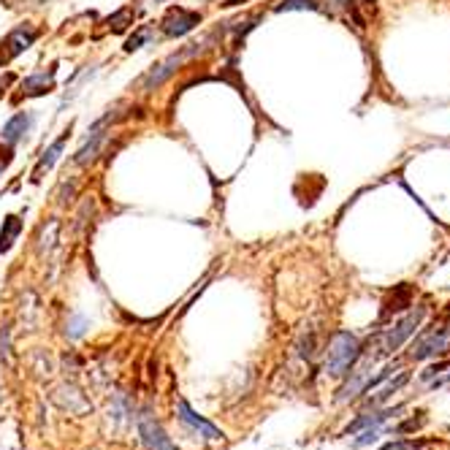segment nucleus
I'll list each match as a JSON object with an SVG mask.
<instances>
[{"instance_id": "obj_1", "label": "nucleus", "mask_w": 450, "mask_h": 450, "mask_svg": "<svg viewBox=\"0 0 450 450\" xmlns=\"http://www.w3.org/2000/svg\"><path fill=\"white\" fill-rule=\"evenodd\" d=\"M212 33L209 36H203L201 41H193V44H187V47H182L179 52H174V54H169L160 65H155L152 71H147V74L141 76V82H139V90L141 93H150V90H157L169 76H174L176 71H179V65L182 63H187L190 57H196V54H201V52L209 49V44H212Z\"/></svg>"}, {"instance_id": "obj_2", "label": "nucleus", "mask_w": 450, "mask_h": 450, "mask_svg": "<svg viewBox=\"0 0 450 450\" xmlns=\"http://www.w3.org/2000/svg\"><path fill=\"white\" fill-rule=\"evenodd\" d=\"M361 358V342L350 331H336L328 342L325 352V372L331 377H345Z\"/></svg>"}, {"instance_id": "obj_3", "label": "nucleus", "mask_w": 450, "mask_h": 450, "mask_svg": "<svg viewBox=\"0 0 450 450\" xmlns=\"http://www.w3.org/2000/svg\"><path fill=\"white\" fill-rule=\"evenodd\" d=\"M36 38H38V27L36 25H27L25 22V25L14 27V30L0 41V65L17 60L22 52H27L33 44H36Z\"/></svg>"}, {"instance_id": "obj_4", "label": "nucleus", "mask_w": 450, "mask_h": 450, "mask_svg": "<svg viewBox=\"0 0 450 450\" xmlns=\"http://www.w3.org/2000/svg\"><path fill=\"white\" fill-rule=\"evenodd\" d=\"M424 318H426V307H418V309L407 312L399 323H394V328H391V331L385 334V339H382V352L399 350L401 345L418 331V325L424 323Z\"/></svg>"}, {"instance_id": "obj_5", "label": "nucleus", "mask_w": 450, "mask_h": 450, "mask_svg": "<svg viewBox=\"0 0 450 450\" xmlns=\"http://www.w3.org/2000/svg\"><path fill=\"white\" fill-rule=\"evenodd\" d=\"M199 25H201L199 11H190V8H182V6L169 8V14L160 20V30L169 38H182V36H187L190 30H196Z\"/></svg>"}, {"instance_id": "obj_6", "label": "nucleus", "mask_w": 450, "mask_h": 450, "mask_svg": "<svg viewBox=\"0 0 450 450\" xmlns=\"http://www.w3.org/2000/svg\"><path fill=\"white\" fill-rule=\"evenodd\" d=\"M448 336L450 331L448 328H437V331H426L421 334L415 342H412V358L415 361H424V358H431V355H437V352H445L448 348Z\"/></svg>"}, {"instance_id": "obj_7", "label": "nucleus", "mask_w": 450, "mask_h": 450, "mask_svg": "<svg viewBox=\"0 0 450 450\" xmlns=\"http://www.w3.org/2000/svg\"><path fill=\"white\" fill-rule=\"evenodd\" d=\"M176 412H179V421H182L185 426H190L193 431H199L201 437H206V440H223V431H220V428H215L209 421H203L201 415H196V412H193V407H190L185 399L176 401Z\"/></svg>"}, {"instance_id": "obj_8", "label": "nucleus", "mask_w": 450, "mask_h": 450, "mask_svg": "<svg viewBox=\"0 0 450 450\" xmlns=\"http://www.w3.org/2000/svg\"><path fill=\"white\" fill-rule=\"evenodd\" d=\"M139 431H141V437H144V442H147V448L150 450H176L174 445H171V440L166 437V431L160 428V424L152 418L150 412L141 415Z\"/></svg>"}, {"instance_id": "obj_9", "label": "nucleus", "mask_w": 450, "mask_h": 450, "mask_svg": "<svg viewBox=\"0 0 450 450\" xmlns=\"http://www.w3.org/2000/svg\"><path fill=\"white\" fill-rule=\"evenodd\" d=\"M33 123H36V114H33V111H20V114H14V117L3 125L0 139H3L6 144H20L27 133H30Z\"/></svg>"}, {"instance_id": "obj_10", "label": "nucleus", "mask_w": 450, "mask_h": 450, "mask_svg": "<svg viewBox=\"0 0 450 450\" xmlns=\"http://www.w3.org/2000/svg\"><path fill=\"white\" fill-rule=\"evenodd\" d=\"M54 74H57V68L52 65L49 71H41V74H33L27 76L25 82L20 84V95H25V98H38V95H47L54 90Z\"/></svg>"}, {"instance_id": "obj_11", "label": "nucleus", "mask_w": 450, "mask_h": 450, "mask_svg": "<svg viewBox=\"0 0 450 450\" xmlns=\"http://www.w3.org/2000/svg\"><path fill=\"white\" fill-rule=\"evenodd\" d=\"M65 141H68V130L57 139V141H52V147L44 155H41V160H38V166H36V176H33V182H38L41 179V174L44 171H49L52 166L60 160V155H63V150H65Z\"/></svg>"}, {"instance_id": "obj_12", "label": "nucleus", "mask_w": 450, "mask_h": 450, "mask_svg": "<svg viewBox=\"0 0 450 450\" xmlns=\"http://www.w3.org/2000/svg\"><path fill=\"white\" fill-rule=\"evenodd\" d=\"M410 304H412V288H410V285H399V288L391 293V299L385 301L382 318H391V315H396V312L410 309Z\"/></svg>"}, {"instance_id": "obj_13", "label": "nucleus", "mask_w": 450, "mask_h": 450, "mask_svg": "<svg viewBox=\"0 0 450 450\" xmlns=\"http://www.w3.org/2000/svg\"><path fill=\"white\" fill-rule=\"evenodd\" d=\"M20 233H22V220L17 215H8L3 220V228H0V252L11 250V245L17 242Z\"/></svg>"}, {"instance_id": "obj_14", "label": "nucleus", "mask_w": 450, "mask_h": 450, "mask_svg": "<svg viewBox=\"0 0 450 450\" xmlns=\"http://www.w3.org/2000/svg\"><path fill=\"white\" fill-rule=\"evenodd\" d=\"M133 17H136V11H133L130 6H125V8H120L117 14H111V17L106 20V25H109V30H114V33H123V30H127V27L133 25Z\"/></svg>"}, {"instance_id": "obj_15", "label": "nucleus", "mask_w": 450, "mask_h": 450, "mask_svg": "<svg viewBox=\"0 0 450 450\" xmlns=\"http://www.w3.org/2000/svg\"><path fill=\"white\" fill-rule=\"evenodd\" d=\"M152 38H155V25H141L130 38H127L125 52H139L144 44H150Z\"/></svg>"}, {"instance_id": "obj_16", "label": "nucleus", "mask_w": 450, "mask_h": 450, "mask_svg": "<svg viewBox=\"0 0 450 450\" xmlns=\"http://www.w3.org/2000/svg\"><path fill=\"white\" fill-rule=\"evenodd\" d=\"M407 380H410V375H407V372H401L396 380H391V382H388V385H385V388H382V391L377 394L375 399H369V404H372V407H377V404H382L385 399H391V396H394V394L399 391V388L404 385V382H407Z\"/></svg>"}, {"instance_id": "obj_17", "label": "nucleus", "mask_w": 450, "mask_h": 450, "mask_svg": "<svg viewBox=\"0 0 450 450\" xmlns=\"http://www.w3.org/2000/svg\"><path fill=\"white\" fill-rule=\"evenodd\" d=\"M320 6L315 3V0H279L277 3V8L274 11H318Z\"/></svg>"}, {"instance_id": "obj_18", "label": "nucleus", "mask_w": 450, "mask_h": 450, "mask_svg": "<svg viewBox=\"0 0 450 450\" xmlns=\"http://www.w3.org/2000/svg\"><path fill=\"white\" fill-rule=\"evenodd\" d=\"M299 348H301V355H304V358H312V352H315V336H312V334L304 336L299 342Z\"/></svg>"}, {"instance_id": "obj_19", "label": "nucleus", "mask_w": 450, "mask_h": 450, "mask_svg": "<svg viewBox=\"0 0 450 450\" xmlns=\"http://www.w3.org/2000/svg\"><path fill=\"white\" fill-rule=\"evenodd\" d=\"M84 334V318H74V323H71V331H68V336H82Z\"/></svg>"}, {"instance_id": "obj_20", "label": "nucleus", "mask_w": 450, "mask_h": 450, "mask_svg": "<svg viewBox=\"0 0 450 450\" xmlns=\"http://www.w3.org/2000/svg\"><path fill=\"white\" fill-rule=\"evenodd\" d=\"M445 366H448V364H434V366H428V369L424 372V380H431V377H437L440 372H442V369H445Z\"/></svg>"}, {"instance_id": "obj_21", "label": "nucleus", "mask_w": 450, "mask_h": 450, "mask_svg": "<svg viewBox=\"0 0 450 450\" xmlns=\"http://www.w3.org/2000/svg\"><path fill=\"white\" fill-rule=\"evenodd\" d=\"M11 82H14V74H3V76H0V98L6 95V87H8Z\"/></svg>"}, {"instance_id": "obj_22", "label": "nucleus", "mask_w": 450, "mask_h": 450, "mask_svg": "<svg viewBox=\"0 0 450 450\" xmlns=\"http://www.w3.org/2000/svg\"><path fill=\"white\" fill-rule=\"evenodd\" d=\"M350 3L352 0H328V6H331V8H339V6H345V8H348Z\"/></svg>"}, {"instance_id": "obj_23", "label": "nucleus", "mask_w": 450, "mask_h": 450, "mask_svg": "<svg viewBox=\"0 0 450 450\" xmlns=\"http://www.w3.org/2000/svg\"><path fill=\"white\" fill-rule=\"evenodd\" d=\"M11 163V155H6V157H0V174H3V169Z\"/></svg>"}, {"instance_id": "obj_24", "label": "nucleus", "mask_w": 450, "mask_h": 450, "mask_svg": "<svg viewBox=\"0 0 450 450\" xmlns=\"http://www.w3.org/2000/svg\"><path fill=\"white\" fill-rule=\"evenodd\" d=\"M239 3H245V0H228L225 6H239Z\"/></svg>"}, {"instance_id": "obj_25", "label": "nucleus", "mask_w": 450, "mask_h": 450, "mask_svg": "<svg viewBox=\"0 0 450 450\" xmlns=\"http://www.w3.org/2000/svg\"><path fill=\"white\" fill-rule=\"evenodd\" d=\"M152 3H163V0H152Z\"/></svg>"}]
</instances>
